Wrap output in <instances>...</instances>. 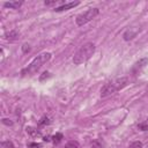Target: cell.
Here are the masks:
<instances>
[{
  "label": "cell",
  "mask_w": 148,
  "mask_h": 148,
  "mask_svg": "<svg viewBox=\"0 0 148 148\" xmlns=\"http://www.w3.org/2000/svg\"><path fill=\"white\" fill-rule=\"evenodd\" d=\"M79 3H80L79 1H75V2H66V3H64V5L59 6V7H56L54 8V12H65V10H68L71 8L76 7Z\"/></svg>",
  "instance_id": "obj_6"
},
{
  "label": "cell",
  "mask_w": 148,
  "mask_h": 148,
  "mask_svg": "<svg viewBox=\"0 0 148 148\" xmlns=\"http://www.w3.org/2000/svg\"><path fill=\"white\" fill-rule=\"evenodd\" d=\"M39 147H40V145H39V143H35V142L29 143V148H39Z\"/></svg>",
  "instance_id": "obj_21"
},
{
  "label": "cell",
  "mask_w": 148,
  "mask_h": 148,
  "mask_svg": "<svg viewBox=\"0 0 148 148\" xmlns=\"http://www.w3.org/2000/svg\"><path fill=\"white\" fill-rule=\"evenodd\" d=\"M2 124H5V125H13V121H10V119L3 118L2 119Z\"/></svg>",
  "instance_id": "obj_19"
},
{
  "label": "cell",
  "mask_w": 148,
  "mask_h": 148,
  "mask_svg": "<svg viewBox=\"0 0 148 148\" xmlns=\"http://www.w3.org/2000/svg\"><path fill=\"white\" fill-rule=\"evenodd\" d=\"M64 136H62V134L61 133H57L56 135H53L52 136V141L53 142H56V143H58V142H60L61 141V139H62Z\"/></svg>",
  "instance_id": "obj_15"
},
{
  "label": "cell",
  "mask_w": 148,
  "mask_h": 148,
  "mask_svg": "<svg viewBox=\"0 0 148 148\" xmlns=\"http://www.w3.org/2000/svg\"><path fill=\"white\" fill-rule=\"evenodd\" d=\"M30 50H31V49H30V46H29L28 44H23V45H22V51H23L24 53L30 52Z\"/></svg>",
  "instance_id": "obj_16"
},
{
  "label": "cell",
  "mask_w": 148,
  "mask_h": 148,
  "mask_svg": "<svg viewBox=\"0 0 148 148\" xmlns=\"http://www.w3.org/2000/svg\"><path fill=\"white\" fill-rule=\"evenodd\" d=\"M136 34H138V29L130 28V29H127V30L124 32L123 38H124V40H131V39H133V38L136 36Z\"/></svg>",
  "instance_id": "obj_7"
},
{
  "label": "cell",
  "mask_w": 148,
  "mask_h": 148,
  "mask_svg": "<svg viewBox=\"0 0 148 148\" xmlns=\"http://www.w3.org/2000/svg\"><path fill=\"white\" fill-rule=\"evenodd\" d=\"M57 2H58V1H56V0H53V1H45L44 3H45L46 6H50V5H57Z\"/></svg>",
  "instance_id": "obj_22"
},
{
  "label": "cell",
  "mask_w": 148,
  "mask_h": 148,
  "mask_svg": "<svg viewBox=\"0 0 148 148\" xmlns=\"http://www.w3.org/2000/svg\"><path fill=\"white\" fill-rule=\"evenodd\" d=\"M52 58V53L51 52H44L40 53L39 56H37L36 58H34V60L21 71V75L25 76V75H31L35 74L38 69H40V67L43 65H45L47 61H50V59Z\"/></svg>",
  "instance_id": "obj_1"
},
{
  "label": "cell",
  "mask_w": 148,
  "mask_h": 148,
  "mask_svg": "<svg viewBox=\"0 0 148 148\" xmlns=\"http://www.w3.org/2000/svg\"><path fill=\"white\" fill-rule=\"evenodd\" d=\"M95 50H96V45L92 42H87L83 45H81L80 49L75 52V54L73 57L74 65H81V64L86 62L95 53Z\"/></svg>",
  "instance_id": "obj_2"
},
{
  "label": "cell",
  "mask_w": 148,
  "mask_h": 148,
  "mask_svg": "<svg viewBox=\"0 0 148 148\" xmlns=\"http://www.w3.org/2000/svg\"><path fill=\"white\" fill-rule=\"evenodd\" d=\"M142 147H143V145H142L141 141H134V142H132L127 148H142Z\"/></svg>",
  "instance_id": "obj_14"
},
{
  "label": "cell",
  "mask_w": 148,
  "mask_h": 148,
  "mask_svg": "<svg viewBox=\"0 0 148 148\" xmlns=\"http://www.w3.org/2000/svg\"><path fill=\"white\" fill-rule=\"evenodd\" d=\"M65 148H79V142L74 141V140H71L65 145Z\"/></svg>",
  "instance_id": "obj_12"
},
{
  "label": "cell",
  "mask_w": 148,
  "mask_h": 148,
  "mask_svg": "<svg viewBox=\"0 0 148 148\" xmlns=\"http://www.w3.org/2000/svg\"><path fill=\"white\" fill-rule=\"evenodd\" d=\"M128 83V79L126 76H123V77H117L114 80H111L109 81L108 83H105L102 89H101V97H108L112 94H114L116 91L125 88Z\"/></svg>",
  "instance_id": "obj_3"
},
{
  "label": "cell",
  "mask_w": 148,
  "mask_h": 148,
  "mask_svg": "<svg viewBox=\"0 0 148 148\" xmlns=\"http://www.w3.org/2000/svg\"><path fill=\"white\" fill-rule=\"evenodd\" d=\"M1 148H14V143L9 140H6V141H2L1 142Z\"/></svg>",
  "instance_id": "obj_13"
},
{
  "label": "cell",
  "mask_w": 148,
  "mask_h": 148,
  "mask_svg": "<svg viewBox=\"0 0 148 148\" xmlns=\"http://www.w3.org/2000/svg\"><path fill=\"white\" fill-rule=\"evenodd\" d=\"M147 64H148V58H142V59H140L139 61H136V62L134 64L132 72H133L134 74L140 73V71H141V69H142Z\"/></svg>",
  "instance_id": "obj_5"
},
{
  "label": "cell",
  "mask_w": 148,
  "mask_h": 148,
  "mask_svg": "<svg viewBox=\"0 0 148 148\" xmlns=\"http://www.w3.org/2000/svg\"><path fill=\"white\" fill-rule=\"evenodd\" d=\"M18 36H20V34H18L16 30H12V31H9V32L6 35L7 39H9V40H16V39L18 38Z\"/></svg>",
  "instance_id": "obj_10"
},
{
  "label": "cell",
  "mask_w": 148,
  "mask_h": 148,
  "mask_svg": "<svg viewBox=\"0 0 148 148\" xmlns=\"http://www.w3.org/2000/svg\"><path fill=\"white\" fill-rule=\"evenodd\" d=\"M98 14H99V9L98 8H89V9H87L86 12H83V13H81V14H79L76 16V18H75L76 25L82 27V25L87 24L92 18H95Z\"/></svg>",
  "instance_id": "obj_4"
},
{
  "label": "cell",
  "mask_w": 148,
  "mask_h": 148,
  "mask_svg": "<svg viewBox=\"0 0 148 148\" xmlns=\"http://www.w3.org/2000/svg\"><path fill=\"white\" fill-rule=\"evenodd\" d=\"M138 130L139 131H148V118L140 124H138Z\"/></svg>",
  "instance_id": "obj_11"
},
{
  "label": "cell",
  "mask_w": 148,
  "mask_h": 148,
  "mask_svg": "<svg viewBox=\"0 0 148 148\" xmlns=\"http://www.w3.org/2000/svg\"><path fill=\"white\" fill-rule=\"evenodd\" d=\"M45 77H46V79H47V77H50V73H49V72H44V73L42 74V76L39 77V80H40V81H43Z\"/></svg>",
  "instance_id": "obj_18"
},
{
  "label": "cell",
  "mask_w": 148,
  "mask_h": 148,
  "mask_svg": "<svg viewBox=\"0 0 148 148\" xmlns=\"http://www.w3.org/2000/svg\"><path fill=\"white\" fill-rule=\"evenodd\" d=\"M27 132L30 133V134H38V132L32 127H27Z\"/></svg>",
  "instance_id": "obj_17"
},
{
  "label": "cell",
  "mask_w": 148,
  "mask_h": 148,
  "mask_svg": "<svg viewBox=\"0 0 148 148\" xmlns=\"http://www.w3.org/2000/svg\"><path fill=\"white\" fill-rule=\"evenodd\" d=\"M91 148H105V142H104V140H102V139H96V140L92 142Z\"/></svg>",
  "instance_id": "obj_9"
},
{
  "label": "cell",
  "mask_w": 148,
  "mask_h": 148,
  "mask_svg": "<svg viewBox=\"0 0 148 148\" xmlns=\"http://www.w3.org/2000/svg\"><path fill=\"white\" fill-rule=\"evenodd\" d=\"M22 5H23V1H9V2H5L3 7L10 8V9H18Z\"/></svg>",
  "instance_id": "obj_8"
},
{
  "label": "cell",
  "mask_w": 148,
  "mask_h": 148,
  "mask_svg": "<svg viewBox=\"0 0 148 148\" xmlns=\"http://www.w3.org/2000/svg\"><path fill=\"white\" fill-rule=\"evenodd\" d=\"M49 123H50V121H49V119L44 117V118H42V119H40V121H39L38 124H39V125H43V124H49Z\"/></svg>",
  "instance_id": "obj_20"
}]
</instances>
